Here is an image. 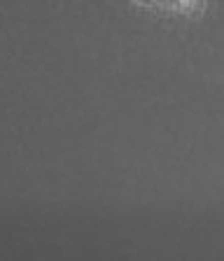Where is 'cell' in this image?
<instances>
[{
	"label": "cell",
	"mask_w": 224,
	"mask_h": 261,
	"mask_svg": "<svg viewBox=\"0 0 224 261\" xmlns=\"http://www.w3.org/2000/svg\"><path fill=\"white\" fill-rule=\"evenodd\" d=\"M131 3L154 14L182 16V19H194L206 10V0H131Z\"/></svg>",
	"instance_id": "6da1fadb"
}]
</instances>
